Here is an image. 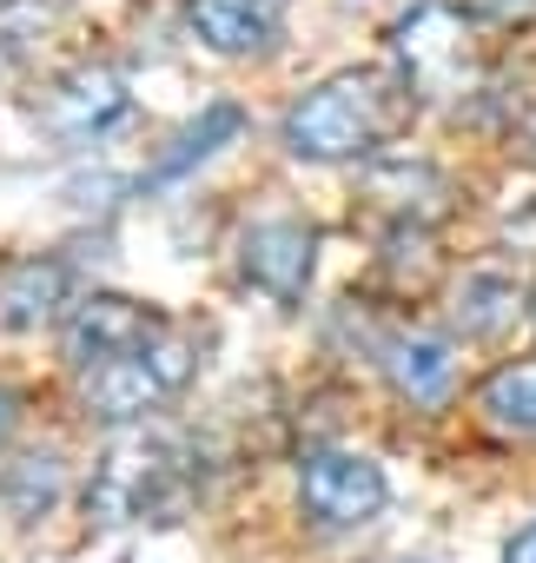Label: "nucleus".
I'll list each match as a JSON object with an SVG mask.
<instances>
[{
	"label": "nucleus",
	"instance_id": "f257e3e1",
	"mask_svg": "<svg viewBox=\"0 0 536 563\" xmlns=\"http://www.w3.org/2000/svg\"><path fill=\"white\" fill-rule=\"evenodd\" d=\"M411 113V87L378 74V67H351L319 80L312 93H299L279 120V140L292 159L312 166H338V159H371Z\"/></svg>",
	"mask_w": 536,
	"mask_h": 563
},
{
	"label": "nucleus",
	"instance_id": "f03ea898",
	"mask_svg": "<svg viewBox=\"0 0 536 563\" xmlns=\"http://www.w3.org/2000/svg\"><path fill=\"white\" fill-rule=\"evenodd\" d=\"M186 504H192V464H186V444L166 431L113 438L87 484L93 523H172Z\"/></svg>",
	"mask_w": 536,
	"mask_h": 563
},
{
	"label": "nucleus",
	"instance_id": "7ed1b4c3",
	"mask_svg": "<svg viewBox=\"0 0 536 563\" xmlns=\"http://www.w3.org/2000/svg\"><path fill=\"white\" fill-rule=\"evenodd\" d=\"M192 372H199V345L166 325L153 345H139V352H126V358L87 372V411H93L100 424H120V431H126V424H146V411L166 405L172 391H186Z\"/></svg>",
	"mask_w": 536,
	"mask_h": 563
},
{
	"label": "nucleus",
	"instance_id": "20e7f679",
	"mask_svg": "<svg viewBox=\"0 0 536 563\" xmlns=\"http://www.w3.org/2000/svg\"><path fill=\"white\" fill-rule=\"evenodd\" d=\"M391 54L417 100H457L477 87V41H470L464 8H450V0H417L391 27Z\"/></svg>",
	"mask_w": 536,
	"mask_h": 563
},
{
	"label": "nucleus",
	"instance_id": "39448f33",
	"mask_svg": "<svg viewBox=\"0 0 536 563\" xmlns=\"http://www.w3.org/2000/svg\"><path fill=\"white\" fill-rule=\"evenodd\" d=\"M384 497H391V484L365 451H305V464H299V504L325 530L371 523L384 510Z\"/></svg>",
	"mask_w": 536,
	"mask_h": 563
},
{
	"label": "nucleus",
	"instance_id": "423d86ee",
	"mask_svg": "<svg viewBox=\"0 0 536 563\" xmlns=\"http://www.w3.org/2000/svg\"><path fill=\"white\" fill-rule=\"evenodd\" d=\"M159 332H166V319H159L153 306H139V299H126V292H87V299H74V312H67V325H60V352H67V365L100 372V365H113V358H126V352H139V345H153Z\"/></svg>",
	"mask_w": 536,
	"mask_h": 563
},
{
	"label": "nucleus",
	"instance_id": "0eeeda50",
	"mask_svg": "<svg viewBox=\"0 0 536 563\" xmlns=\"http://www.w3.org/2000/svg\"><path fill=\"white\" fill-rule=\"evenodd\" d=\"M238 272H245V286L265 292L272 306H299L312 292V272H319V225H305V219H258L238 239Z\"/></svg>",
	"mask_w": 536,
	"mask_h": 563
},
{
	"label": "nucleus",
	"instance_id": "6e6552de",
	"mask_svg": "<svg viewBox=\"0 0 536 563\" xmlns=\"http://www.w3.org/2000/svg\"><path fill=\"white\" fill-rule=\"evenodd\" d=\"M120 113H126V80H120L107 60H80V67L60 74V80L47 87V100H41V126H47L54 140H67V146L100 140L107 126H120Z\"/></svg>",
	"mask_w": 536,
	"mask_h": 563
},
{
	"label": "nucleus",
	"instance_id": "1a4fd4ad",
	"mask_svg": "<svg viewBox=\"0 0 536 563\" xmlns=\"http://www.w3.org/2000/svg\"><path fill=\"white\" fill-rule=\"evenodd\" d=\"M74 306V265L60 252H21L0 272V325L8 332H41Z\"/></svg>",
	"mask_w": 536,
	"mask_h": 563
},
{
	"label": "nucleus",
	"instance_id": "9d476101",
	"mask_svg": "<svg viewBox=\"0 0 536 563\" xmlns=\"http://www.w3.org/2000/svg\"><path fill=\"white\" fill-rule=\"evenodd\" d=\"M378 365H384L391 391L404 405H417V411H437L457 391V345L437 339V332H391V339H378Z\"/></svg>",
	"mask_w": 536,
	"mask_h": 563
},
{
	"label": "nucleus",
	"instance_id": "9b49d317",
	"mask_svg": "<svg viewBox=\"0 0 536 563\" xmlns=\"http://www.w3.org/2000/svg\"><path fill=\"white\" fill-rule=\"evenodd\" d=\"M186 21H192L205 54L238 60V54H258L265 41L279 34L286 0H186Z\"/></svg>",
	"mask_w": 536,
	"mask_h": 563
},
{
	"label": "nucleus",
	"instance_id": "f8f14e48",
	"mask_svg": "<svg viewBox=\"0 0 536 563\" xmlns=\"http://www.w3.org/2000/svg\"><path fill=\"white\" fill-rule=\"evenodd\" d=\"M365 199L378 212H391L398 225H431L450 212V179L424 159H378L365 173Z\"/></svg>",
	"mask_w": 536,
	"mask_h": 563
},
{
	"label": "nucleus",
	"instance_id": "ddd939ff",
	"mask_svg": "<svg viewBox=\"0 0 536 563\" xmlns=\"http://www.w3.org/2000/svg\"><path fill=\"white\" fill-rule=\"evenodd\" d=\"M523 278L516 272H496V265H477V272H464V286H457V325H464V339H496V332H510L516 319H523Z\"/></svg>",
	"mask_w": 536,
	"mask_h": 563
},
{
	"label": "nucleus",
	"instance_id": "4468645a",
	"mask_svg": "<svg viewBox=\"0 0 536 563\" xmlns=\"http://www.w3.org/2000/svg\"><path fill=\"white\" fill-rule=\"evenodd\" d=\"M238 133H245V113H238L232 100H212V107H205V113H199V120H192V126H186V133H179L159 159H153V173H146V179H153V186L186 179V173H192V166H205L219 146H232Z\"/></svg>",
	"mask_w": 536,
	"mask_h": 563
},
{
	"label": "nucleus",
	"instance_id": "2eb2a0df",
	"mask_svg": "<svg viewBox=\"0 0 536 563\" xmlns=\"http://www.w3.org/2000/svg\"><path fill=\"white\" fill-rule=\"evenodd\" d=\"M60 490H67V471H60L54 451H27V457H14L0 471V504H8L14 523H41L60 504Z\"/></svg>",
	"mask_w": 536,
	"mask_h": 563
},
{
	"label": "nucleus",
	"instance_id": "dca6fc26",
	"mask_svg": "<svg viewBox=\"0 0 536 563\" xmlns=\"http://www.w3.org/2000/svg\"><path fill=\"white\" fill-rule=\"evenodd\" d=\"M477 411L510 431V438H536V358L523 365H496L483 385H477Z\"/></svg>",
	"mask_w": 536,
	"mask_h": 563
},
{
	"label": "nucleus",
	"instance_id": "f3484780",
	"mask_svg": "<svg viewBox=\"0 0 536 563\" xmlns=\"http://www.w3.org/2000/svg\"><path fill=\"white\" fill-rule=\"evenodd\" d=\"M477 14H490V21H529L536 14V0H470Z\"/></svg>",
	"mask_w": 536,
	"mask_h": 563
},
{
	"label": "nucleus",
	"instance_id": "a211bd4d",
	"mask_svg": "<svg viewBox=\"0 0 536 563\" xmlns=\"http://www.w3.org/2000/svg\"><path fill=\"white\" fill-rule=\"evenodd\" d=\"M503 563H536V523H523V530L503 543Z\"/></svg>",
	"mask_w": 536,
	"mask_h": 563
},
{
	"label": "nucleus",
	"instance_id": "6ab92c4d",
	"mask_svg": "<svg viewBox=\"0 0 536 563\" xmlns=\"http://www.w3.org/2000/svg\"><path fill=\"white\" fill-rule=\"evenodd\" d=\"M14 411H21V405H14V391L0 385V444H8V431H14Z\"/></svg>",
	"mask_w": 536,
	"mask_h": 563
},
{
	"label": "nucleus",
	"instance_id": "aec40b11",
	"mask_svg": "<svg viewBox=\"0 0 536 563\" xmlns=\"http://www.w3.org/2000/svg\"><path fill=\"white\" fill-rule=\"evenodd\" d=\"M529 153H536V126H529Z\"/></svg>",
	"mask_w": 536,
	"mask_h": 563
},
{
	"label": "nucleus",
	"instance_id": "412c9836",
	"mask_svg": "<svg viewBox=\"0 0 536 563\" xmlns=\"http://www.w3.org/2000/svg\"><path fill=\"white\" fill-rule=\"evenodd\" d=\"M0 8H8V0H0Z\"/></svg>",
	"mask_w": 536,
	"mask_h": 563
}]
</instances>
